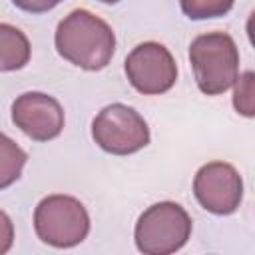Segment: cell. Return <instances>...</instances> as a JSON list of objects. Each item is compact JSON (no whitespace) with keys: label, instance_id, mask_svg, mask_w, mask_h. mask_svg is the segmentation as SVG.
Here are the masks:
<instances>
[{"label":"cell","instance_id":"1","mask_svg":"<svg viewBox=\"0 0 255 255\" xmlns=\"http://www.w3.org/2000/svg\"><path fill=\"white\" fill-rule=\"evenodd\" d=\"M54 42L64 60L88 72L106 68L116 52V36L110 24L86 8L72 10L60 20Z\"/></svg>","mask_w":255,"mask_h":255},{"label":"cell","instance_id":"2","mask_svg":"<svg viewBox=\"0 0 255 255\" xmlns=\"http://www.w3.org/2000/svg\"><path fill=\"white\" fill-rule=\"evenodd\" d=\"M189 62L195 84L205 96L227 92L239 76V50L225 32H207L189 46Z\"/></svg>","mask_w":255,"mask_h":255},{"label":"cell","instance_id":"3","mask_svg":"<svg viewBox=\"0 0 255 255\" xmlns=\"http://www.w3.org/2000/svg\"><path fill=\"white\" fill-rule=\"evenodd\" d=\"M191 237V217L175 201H159L147 207L133 231L143 255H169L179 251Z\"/></svg>","mask_w":255,"mask_h":255},{"label":"cell","instance_id":"4","mask_svg":"<svg viewBox=\"0 0 255 255\" xmlns=\"http://www.w3.org/2000/svg\"><path fill=\"white\" fill-rule=\"evenodd\" d=\"M36 235L58 249L82 243L90 233V215L84 203L72 195H48L34 209Z\"/></svg>","mask_w":255,"mask_h":255},{"label":"cell","instance_id":"5","mask_svg":"<svg viewBox=\"0 0 255 255\" xmlns=\"http://www.w3.org/2000/svg\"><path fill=\"white\" fill-rule=\"evenodd\" d=\"M92 137L108 153L129 155L149 143V128L133 108L110 104L94 118Z\"/></svg>","mask_w":255,"mask_h":255},{"label":"cell","instance_id":"6","mask_svg":"<svg viewBox=\"0 0 255 255\" xmlns=\"http://www.w3.org/2000/svg\"><path fill=\"white\" fill-rule=\"evenodd\" d=\"M126 76L143 96H157L173 88L177 66L171 52L159 42L137 44L126 58Z\"/></svg>","mask_w":255,"mask_h":255},{"label":"cell","instance_id":"7","mask_svg":"<svg viewBox=\"0 0 255 255\" xmlns=\"http://www.w3.org/2000/svg\"><path fill=\"white\" fill-rule=\"evenodd\" d=\"M193 193L205 211L231 215L241 205L243 179L231 163L209 161L197 169L193 177Z\"/></svg>","mask_w":255,"mask_h":255},{"label":"cell","instance_id":"8","mask_svg":"<svg viewBox=\"0 0 255 255\" xmlns=\"http://www.w3.org/2000/svg\"><path fill=\"white\" fill-rule=\"evenodd\" d=\"M12 122L34 141H48L62 133L64 110L44 92H26L12 102Z\"/></svg>","mask_w":255,"mask_h":255},{"label":"cell","instance_id":"9","mask_svg":"<svg viewBox=\"0 0 255 255\" xmlns=\"http://www.w3.org/2000/svg\"><path fill=\"white\" fill-rule=\"evenodd\" d=\"M30 60L28 36L12 26L0 22V72H16Z\"/></svg>","mask_w":255,"mask_h":255},{"label":"cell","instance_id":"10","mask_svg":"<svg viewBox=\"0 0 255 255\" xmlns=\"http://www.w3.org/2000/svg\"><path fill=\"white\" fill-rule=\"evenodd\" d=\"M26 159V151L6 133H0V189L10 187L20 177Z\"/></svg>","mask_w":255,"mask_h":255},{"label":"cell","instance_id":"11","mask_svg":"<svg viewBox=\"0 0 255 255\" xmlns=\"http://www.w3.org/2000/svg\"><path fill=\"white\" fill-rule=\"evenodd\" d=\"M235 0H179L183 14L191 20H207L225 16Z\"/></svg>","mask_w":255,"mask_h":255},{"label":"cell","instance_id":"12","mask_svg":"<svg viewBox=\"0 0 255 255\" xmlns=\"http://www.w3.org/2000/svg\"><path fill=\"white\" fill-rule=\"evenodd\" d=\"M235 94H233V106L237 114L245 118H253V72L247 70L235 80Z\"/></svg>","mask_w":255,"mask_h":255},{"label":"cell","instance_id":"13","mask_svg":"<svg viewBox=\"0 0 255 255\" xmlns=\"http://www.w3.org/2000/svg\"><path fill=\"white\" fill-rule=\"evenodd\" d=\"M62 0H12V4L24 12H30V14H42V12H48L52 8H56Z\"/></svg>","mask_w":255,"mask_h":255},{"label":"cell","instance_id":"14","mask_svg":"<svg viewBox=\"0 0 255 255\" xmlns=\"http://www.w3.org/2000/svg\"><path fill=\"white\" fill-rule=\"evenodd\" d=\"M14 243V225L12 219L8 217V213H4L0 209V255L8 253L10 247Z\"/></svg>","mask_w":255,"mask_h":255},{"label":"cell","instance_id":"15","mask_svg":"<svg viewBox=\"0 0 255 255\" xmlns=\"http://www.w3.org/2000/svg\"><path fill=\"white\" fill-rule=\"evenodd\" d=\"M100 2H104V4H118L120 0H100Z\"/></svg>","mask_w":255,"mask_h":255}]
</instances>
